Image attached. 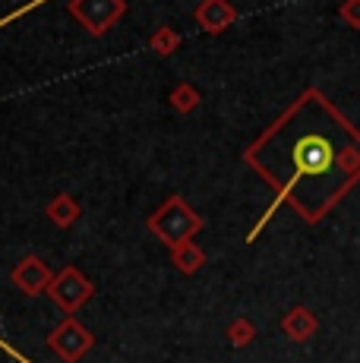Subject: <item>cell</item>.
<instances>
[{
  "label": "cell",
  "instance_id": "obj_10",
  "mask_svg": "<svg viewBox=\"0 0 360 363\" xmlns=\"http://www.w3.org/2000/svg\"><path fill=\"white\" fill-rule=\"evenodd\" d=\"M171 265H174L180 275H196L206 265V250L196 247V240L180 243V247L171 250Z\"/></svg>",
  "mask_w": 360,
  "mask_h": 363
},
{
  "label": "cell",
  "instance_id": "obj_7",
  "mask_svg": "<svg viewBox=\"0 0 360 363\" xmlns=\"http://www.w3.org/2000/svg\"><path fill=\"white\" fill-rule=\"evenodd\" d=\"M193 19L206 35H221L237 23V10L231 6V0H199Z\"/></svg>",
  "mask_w": 360,
  "mask_h": 363
},
{
  "label": "cell",
  "instance_id": "obj_6",
  "mask_svg": "<svg viewBox=\"0 0 360 363\" xmlns=\"http://www.w3.org/2000/svg\"><path fill=\"white\" fill-rule=\"evenodd\" d=\"M10 281L16 284L26 297H38V294H47V288H51V281H54V272H51V265L45 259H38V256H26V259H19L10 269Z\"/></svg>",
  "mask_w": 360,
  "mask_h": 363
},
{
  "label": "cell",
  "instance_id": "obj_14",
  "mask_svg": "<svg viewBox=\"0 0 360 363\" xmlns=\"http://www.w3.org/2000/svg\"><path fill=\"white\" fill-rule=\"evenodd\" d=\"M338 16H342L351 29H360V0H344V4L338 6Z\"/></svg>",
  "mask_w": 360,
  "mask_h": 363
},
{
  "label": "cell",
  "instance_id": "obj_13",
  "mask_svg": "<svg viewBox=\"0 0 360 363\" xmlns=\"http://www.w3.org/2000/svg\"><path fill=\"white\" fill-rule=\"evenodd\" d=\"M225 335H227V341H231L234 347H247V345H253V338H256V325H253V319L237 316V319L227 323Z\"/></svg>",
  "mask_w": 360,
  "mask_h": 363
},
{
  "label": "cell",
  "instance_id": "obj_11",
  "mask_svg": "<svg viewBox=\"0 0 360 363\" xmlns=\"http://www.w3.org/2000/svg\"><path fill=\"white\" fill-rule=\"evenodd\" d=\"M168 104L177 114H193V111L203 104V95H199V89L193 86V82H177L168 95Z\"/></svg>",
  "mask_w": 360,
  "mask_h": 363
},
{
  "label": "cell",
  "instance_id": "obj_5",
  "mask_svg": "<svg viewBox=\"0 0 360 363\" xmlns=\"http://www.w3.org/2000/svg\"><path fill=\"white\" fill-rule=\"evenodd\" d=\"M47 347L64 363H79L95 347V335L76 316H64V323L54 325L51 335H47Z\"/></svg>",
  "mask_w": 360,
  "mask_h": 363
},
{
  "label": "cell",
  "instance_id": "obj_1",
  "mask_svg": "<svg viewBox=\"0 0 360 363\" xmlns=\"http://www.w3.org/2000/svg\"><path fill=\"white\" fill-rule=\"evenodd\" d=\"M244 164L275 190V202L247 234V243H253L281 206L316 225L354 190L360 184V130L310 86L247 145Z\"/></svg>",
  "mask_w": 360,
  "mask_h": 363
},
{
  "label": "cell",
  "instance_id": "obj_4",
  "mask_svg": "<svg viewBox=\"0 0 360 363\" xmlns=\"http://www.w3.org/2000/svg\"><path fill=\"white\" fill-rule=\"evenodd\" d=\"M47 297L57 303V310H64L67 316H73L82 303L95 297V284L82 275L76 265H64L60 272H54V281L47 288Z\"/></svg>",
  "mask_w": 360,
  "mask_h": 363
},
{
  "label": "cell",
  "instance_id": "obj_12",
  "mask_svg": "<svg viewBox=\"0 0 360 363\" xmlns=\"http://www.w3.org/2000/svg\"><path fill=\"white\" fill-rule=\"evenodd\" d=\"M180 32L171 29V26H158L155 32L149 35V51L155 54V57H171V54L180 48Z\"/></svg>",
  "mask_w": 360,
  "mask_h": 363
},
{
  "label": "cell",
  "instance_id": "obj_2",
  "mask_svg": "<svg viewBox=\"0 0 360 363\" xmlns=\"http://www.w3.org/2000/svg\"><path fill=\"white\" fill-rule=\"evenodd\" d=\"M203 225H206L203 215H199L184 196H177V193H171V196L145 218V228H149L168 250H174L186 240H196V234L203 231Z\"/></svg>",
  "mask_w": 360,
  "mask_h": 363
},
{
  "label": "cell",
  "instance_id": "obj_9",
  "mask_svg": "<svg viewBox=\"0 0 360 363\" xmlns=\"http://www.w3.org/2000/svg\"><path fill=\"white\" fill-rule=\"evenodd\" d=\"M45 215H47V221H51V225L70 228V225L79 221L82 206H79V199H76V196H70V193H57V196L45 206Z\"/></svg>",
  "mask_w": 360,
  "mask_h": 363
},
{
  "label": "cell",
  "instance_id": "obj_8",
  "mask_svg": "<svg viewBox=\"0 0 360 363\" xmlns=\"http://www.w3.org/2000/svg\"><path fill=\"white\" fill-rule=\"evenodd\" d=\"M281 332H285L291 341L303 345V341H310L316 332H320V319H316V313L310 310V306L297 303L281 316Z\"/></svg>",
  "mask_w": 360,
  "mask_h": 363
},
{
  "label": "cell",
  "instance_id": "obj_3",
  "mask_svg": "<svg viewBox=\"0 0 360 363\" xmlns=\"http://www.w3.org/2000/svg\"><path fill=\"white\" fill-rule=\"evenodd\" d=\"M67 10L92 38H101L123 19L127 0H70Z\"/></svg>",
  "mask_w": 360,
  "mask_h": 363
}]
</instances>
